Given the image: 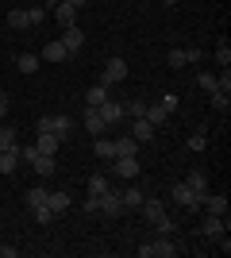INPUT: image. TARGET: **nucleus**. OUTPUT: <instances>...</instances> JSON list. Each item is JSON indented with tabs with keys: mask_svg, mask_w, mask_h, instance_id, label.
I'll return each mask as SVG.
<instances>
[{
	"mask_svg": "<svg viewBox=\"0 0 231 258\" xmlns=\"http://www.w3.org/2000/svg\"><path fill=\"white\" fill-rule=\"evenodd\" d=\"M69 4H73V8L81 12V8H85V4H89V0H69Z\"/></svg>",
	"mask_w": 231,
	"mask_h": 258,
	"instance_id": "nucleus-44",
	"label": "nucleus"
},
{
	"mask_svg": "<svg viewBox=\"0 0 231 258\" xmlns=\"http://www.w3.org/2000/svg\"><path fill=\"white\" fill-rule=\"evenodd\" d=\"M174 254H177V247H174L170 235H158V239H150V243L139 247V258H174Z\"/></svg>",
	"mask_w": 231,
	"mask_h": 258,
	"instance_id": "nucleus-2",
	"label": "nucleus"
},
{
	"mask_svg": "<svg viewBox=\"0 0 231 258\" xmlns=\"http://www.w3.org/2000/svg\"><path fill=\"white\" fill-rule=\"evenodd\" d=\"M81 127H85L89 135L97 139V135H100V131H104V127H108V123L100 119V112H97V108H85V116H81Z\"/></svg>",
	"mask_w": 231,
	"mask_h": 258,
	"instance_id": "nucleus-13",
	"label": "nucleus"
},
{
	"mask_svg": "<svg viewBox=\"0 0 231 258\" xmlns=\"http://www.w3.org/2000/svg\"><path fill=\"white\" fill-rule=\"evenodd\" d=\"M185 62H204V50L200 46H185Z\"/></svg>",
	"mask_w": 231,
	"mask_h": 258,
	"instance_id": "nucleus-41",
	"label": "nucleus"
},
{
	"mask_svg": "<svg viewBox=\"0 0 231 258\" xmlns=\"http://www.w3.org/2000/svg\"><path fill=\"white\" fill-rule=\"evenodd\" d=\"M162 4H170V8H174V4H181V0H162Z\"/></svg>",
	"mask_w": 231,
	"mask_h": 258,
	"instance_id": "nucleus-45",
	"label": "nucleus"
},
{
	"mask_svg": "<svg viewBox=\"0 0 231 258\" xmlns=\"http://www.w3.org/2000/svg\"><path fill=\"white\" fill-rule=\"evenodd\" d=\"M8 147H16V127H0V151H8Z\"/></svg>",
	"mask_w": 231,
	"mask_h": 258,
	"instance_id": "nucleus-34",
	"label": "nucleus"
},
{
	"mask_svg": "<svg viewBox=\"0 0 231 258\" xmlns=\"http://www.w3.org/2000/svg\"><path fill=\"white\" fill-rule=\"evenodd\" d=\"M112 177H120V181H135V177H143V166L135 154H123V158H112Z\"/></svg>",
	"mask_w": 231,
	"mask_h": 258,
	"instance_id": "nucleus-1",
	"label": "nucleus"
},
{
	"mask_svg": "<svg viewBox=\"0 0 231 258\" xmlns=\"http://www.w3.org/2000/svg\"><path fill=\"white\" fill-rule=\"evenodd\" d=\"M143 201H146V189H143V185H127V189H123V208H127V212H139Z\"/></svg>",
	"mask_w": 231,
	"mask_h": 258,
	"instance_id": "nucleus-12",
	"label": "nucleus"
},
{
	"mask_svg": "<svg viewBox=\"0 0 231 258\" xmlns=\"http://www.w3.org/2000/svg\"><path fill=\"white\" fill-rule=\"evenodd\" d=\"M150 224H154V231H158V235H174V227H177L174 216H166V212L158 216V220H150Z\"/></svg>",
	"mask_w": 231,
	"mask_h": 258,
	"instance_id": "nucleus-30",
	"label": "nucleus"
},
{
	"mask_svg": "<svg viewBox=\"0 0 231 258\" xmlns=\"http://www.w3.org/2000/svg\"><path fill=\"white\" fill-rule=\"evenodd\" d=\"M216 62H220V66H231V46H227V39H220V46H216Z\"/></svg>",
	"mask_w": 231,
	"mask_h": 258,
	"instance_id": "nucleus-36",
	"label": "nucleus"
},
{
	"mask_svg": "<svg viewBox=\"0 0 231 258\" xmlns=\"http://www.w3.org/2000/svg\"><path fill=\"white\" fill-rule=\"evenodd\" d=\"M185 185H189L197 197H204V193H208V173H204V170H193V173L185 177Z\"/></svg>",
	"mask_w": 231,
	"mask_h": 258,
	"instance_id": "nucleus-20",
	"label": "nucleus"
},
{
	"mask_svg": "<svg viewBox=\"0 0 231 258\" xmlns=\"http://www.w3.org/2000/svg\"><path fill=\"white\" fill-rule=\"evenodd\" d=\"M93 154L97 158H116V147H112V139H104V135H97V143H93Z\"/></svg>",
	"mask_w": 231,
	"mask_h": 258,
	"instance_id": "nucleus-27",
	"label": "nucleus"
},
{
	"mask_svg": "<svg viewBox=\"0 0 231 258\" xmlns=\"http://www.w3.org/2000/svg\"><path fill=\"white\" fill-rule=\"evenodd\" d=\"M204 147H208V127H204V123H197V127H193V135H189V151H204Z\"/></svg>",
	"mask_w": 231,
	"mask_h": 258,
	"instance_id": "nucleus-24",
	"label": "nucleus"
},
{
	"mask_svg": "<svg viewBox=\"0 0 231 258\" xmlns=\"http://www.w3.org/2000/svg\"><path fill=\"white\" fill-rule=\"evenodd\" d=\"M162 108H166V112H177V108H181L177 93H162Z\"/></svg>",
	"mask_w": 231,
	"mask_h": 258,
	"instance_id": "nucleus-40",
	"label": "nucleus"
},
{
	"mask_svg": "<svg viewBox=\"0 0 231 258\" xmlns=\"http://www.w3.org/2000/svg\"><path fill=\"white\" fill-rule=\"evenodd\" d=\"M108 97H112V93H108V85H100V81H97V85H93V89L85 93V108H100Z\"/></svg>",
	"mask_w": 231,
	"mask_h": 258,
	"instance_id": "nucleus-19",
	"label": "nucleus"
},
{
	"mask_svg": "<svg viewBox=\"0 0 231 258\" xmlns=\"http://www.w3.org/2000/svg\"><path fill=\"white\" fill-rule=\"evenodd\" d=\"M31 212H35V220H39V224H50V220H54L50 205H39V208H31Z\"/></svg>",
	"mask_w": 231,
	"mask_h": 258,
	"instance_id": "nucleus-39",
	"label": "nucleus"
},
{
	"mask_svg": "<svg viewBox=\"0 0 231 258\" xmlns=\"http://www.w3.org/2000/svg\"><path fill=\"white\" fill-rule=\"evenodd\" d=\"M170 197H174V205L189 208V212H200V197L193 193V189H189L185 181H181V185H174V189H170Z\"/></svg>",
	"mask_w": 231,
	"mask_h": 258,
	"instance_id": "nucleus-6",
	"label": "nucleus"
},
{
	"mask_svg": "<svg viewBox=\"0 0 231 258\" xmlns=\"http://www.w3.org/2000/svg\"><path fill=\"white\" fill-rule=\"evenodd\" d=\"M166 116H170V112H166L162 104H146V123H154V127H158V123H166Z\"/></svg>",
	"mask_w": 231,
	"mask_h": 258,
	"instance_id": "nucleus-29",
	"label": "nucleus"
},
{
	"mask_svg": "<svg viewBox=\"0 0 231 258\" xmlns=\"http://www.w3.org/2000/svg\"><path fill=\"white\" fill-rule=\"evenodd\" d=\"M31 166H35V173H39V177H54V170H58L54 154H35Z\"/></svg>",
	"mask_w": 231,
	"mask_h": 258,
	"instance_id": "nucleus-15",
	"label": "nucleus"
},
{
	"mask_svg": "<svg viewBox=\"0 0 231 258\" xmlns=\"http://www.w3.org/2000/svg\"><path fill=\"white\" fill-rule=\"evenodd\" d=\"M85 212L89 216H100V201H97V197H89V201H85Z\"/></svg>",
	"mask_w": 231,
	"mask_h": 258,
	"instance_id": "nucleus-42",
	"label": "nucleus"
},
{
	"mask_svg": "<svg viewBox=\"0 0 231 258\" xmlns=\"http://www.w3.org/2000/svg\"><path fill=\"white\" fill-rule=\"evenodd\" d=\"M46 205H50V212H54V216H62V212L73 208V197H69V193H46Z\"/></svg>",
	"mask_w": 231,
	"mask_h": 258,
	"instance_id": "nucleus-16",
	"label": "nucleus"
},
{
	"mask_svg": "<svg viewBox=\"0 0 231 258\" xmlns=\"http://www.w3.org/2000/svg\"><path fill=\"white\" fill-rule=\"evenodd\" d=\"M0 247H4V239H0Z\"/></svg>",
	"mask_w": 231,
	"mask_h": 258,
	"instance_id": "nucleus-46",
	"label": "nucleus"
},
{
	"mask_svg": "<svg viewBox=\"0 0 231 258\" xmlns=\"http://www.w3.org/2000/svg\"><path fill=\"white\" fill-rule=\"evenodd\" d=\"M200 208L212 216H227V193H204L200 197Z\"/></svg>",
	"mask_w": 231,
	"mask_h": 258,
	"instance_id": "nucleus-10",
	"label": "nucleus"
},
{
	"mask_svg": "<svg viewBox=\"0 0 231 258\" xmlns=\"http://www.w3.org/2000/svg\"><path fill=\"white\" fill-rule=\"evenodd\" d=\"M62 46H66L69 54H77L81 46H85V31L77 27V23H69V27H62Z\"/></svg>",
	"mask_w": 231,
	"mask_h": 258,
	"instance_id": "nucleus-9",
	"label": "nucleus"
},
{
	"mask_svg": "<svg viewBox=\"0 0 231 258\" xmlns=\"http://www.w3.org/2000/svg\"><path fill=\"white\" fill-rule=\"evenodd\" d=\"M223 231H227V216H204V220H200V235L204 239H220Z\"/></svg>",
	"mask_w": 231,
	"mask_h": 258,
	"instance_id": "nucleus-7",
	"label": "nucleus"
},
{
	"mask_svg": "<svg viewBox=\"0 0 231 258\" xmlns=\"http://www.w3.org/2000/svg\"><path fill=\"white\" fill-rule=\"evenodd\" d=\"M27 20H31V27H39V23L46 20V8H43V4H35V8H27Z\"/></svg>",
	"mask_w": 231,
	"mask_h": 258,
	"instance_id": "nucleus-37",
	"label": "nucleus"
},
{
	"mask_svg": "<svg viewBox=\"0 0 231 258\" xmlns=\"http://www.w3.org/2000/svg\"><path fill=\"white\" fill-rule=\"evenodd\" d=\"M16 66H20V74H35L39 70V54H16Z\"/></svg>",
	"mask_w": 231,
	"mask_h": 258,
	"instance_id": "nucleus-28",
	"label": "nucleus"
},
{
	"mask_svg": "<svg viewBox=\"0 0 231 258\" xmlns=\"http://www.w3.org/2000/svg\"><path fill=\"white\" fill-rule=\"evenodd\" d=\"M54 16H58V23H62V27L77 23V8L69 4V0H58V4H54Z\"/></svg>",
	"mask_w": 231,
	"mask_h": 258,
	"instance_id": "nucleus-18",
	"label": "nucleus"
},
{
	"mask_svg": "<svg viewBox=\"0 0 231 258\" xmlns=\"http://www.w3.org/2000/svg\"><path fill=\"white\" fill-rule=\"evenodd\" d=\"M112 147H116V158H123V154H139V143H135L131 135H120V139H112Z\"/></svg>",
	"mask_w": 231,
	"mask_h": 258,
	"instance_id": "nucleus-23",
	"label": "nucleus"
},
{
	"mask_svg": "<svg viewBox=\"0 0 231 258\" xmlns=\"http://www.w3.org/2000/svg\"><path fill=\"white\" fill-rule=\"evenodd\" d=\"M66 58H69V50L62 46V39H54V43L43 46V62H66Z\"/></svg>",
	"mask_w": 231,
	"mask_h": 258,
	"instance_id": "nucleus-17",
	"label": "nucleus"
},
{
	"mask_svg": "<svg viewBox=\"0 0 231 258\" xmlns=\"http://www.w3.org/2000/svg\"><path fill=\"white\" fill-rule=\"evenodd\" d=\"M58 147H62L58 135H50V131H35V151H39V154H58Z\"/></svg>",
	"mask_w": 231,
	"mask_h": 258,
	"instance_id": "nucleus-11",
	"label": "nucleus"
},
{
	"mask_svg": "<svg viewBox=\"0 0 231 258\" xmlns=\"http://www.w3.org/2000/svg\"><path fill=\"white\" fill-rule=\"evenodd\" d=\"M54 4H58V0H54Z\"/></svg>",
	"mask_w": 231,
	"mask_h": 258,
	"instance_id": "nucleus-47",
	"label": "nucleus"
},
{
	"mask_svg": "<svg viewBox=\"0 0 231 258\" xmlns=\"http://www.w3.org/2000/svg\"><path fill=\"white\" fill-rule=\"evenodd\" d=\"M100 201V216L104 220H116V216H123L127 208H123V189H108L104 197H97Z\"/></svg>",
	"mask_w": 231,
	"mask_h": 258,
	"instance_id": "nucleus-4",
	"label": "nucleus"
},
{
	"mask_svg": "<svg viewBox=\"0 0 231 258\" xmlns=\"http://www.w3.org/2000/svg\"><path fill=\"white\" fill-rule=\"evenodd\" d=\"M212 108H216V112H227V108H231V97L216 89V93H212Z\"/></svg>",
	"mask_w": 231,
	"mask_h": 258,
	"instance_id": "nucleus-35",
	"label": "nucleus"
},
{
	"mask_svg": "<svg viewBox=\"0 0 231 258\" xmlns=\"http://www.w3.org/2000/svg\"><path fill=\"white\" fill-rule=\"evenodd\" d=\"M8 108H12V97H8V93H0V119L8 116Z\"/></svg>",
	"mask_w": 231,
	"mask_h": 258,
	"instance_id": "nucleus-43",
	"label": "nucleus"
},
{
	"mask_svg": "<svg viewBox=\"0 0 231 258\" xmlns=\"http://www.w3.org/2000/svg\"><path fill=\"white\" fill-rule=\"evenodd\" d=\"M139 212H143L146 220H158V216H162L166 208H162V201H158V197H146L143 205H139Z\"/></svg>",
	"mask_w": 231,
	"mask_h": 258,
	"instance_id": "nucleus-26",
	"label": "nucleus"
},
{
	"mask_svg": "<svg viewBox=\"0 0 231 258\" xmlns=\"http://www.w3.org/2000/svg\"><path fill=\"white\" fill-rule=\"evenodd\" d=\"M46 193H50V189H46V185H35V189H27V205H31V208L46 205Z\"/></svg>",
	"mask_w": 231,
	"mask_h": 258,
	"instance_id": "nucleus-32",
	"label": "nucleus"
},
{
	"mask_svg": "<svg viewBox=\"0 0 231 258\" xmlns=\"http://www.w3.org/2000/svg\"><path fill=\"white\" fill-rule=\"evenodd\" d=\"M127 135H131V139L143 147V143L154 139V123H146V119H131V131H127Z\"/></svg>",
	"mask_w": 231,
	"mask_h": 258,
	"instance_id": "nucleus-14",
	"label": "nucleus"
},
{
	"mask_svg": "<svg viewBox=\"0 0 231 258\" xmlns=\"http://www.w3.org/2000/svg\"><path fill=\"white\" fill-rule=\"evenodd\" d=\"M97 112H100V119H104V123H120V119L127 116V112H123V100H116V97H108Z\"/></svg>",
	"mask_w": 231,
	"mask_h": 258,
	"instance_id": "nucleus-8",
	"label": "nucleus"
},
{
	"mask_svg": "<svg viewBox=\"0 0 231 258\" xmlns=\"http://www.w3.org/2000/svg\"><path fill=\"white\" fill-rule=\"evenodd\" d=\"M123 112H127L131 119H143V116H146V100H139V97L127 100V104H123Z\"/></svg>",
	"mask_w": 231,
	"mask_h": 258,
	"instance_id": "nucleus-33",
	"label": "nucleus"
},
{
	"mask_svg": "<svg viewBox=\"0 0 231 258\" xmlns=\"http://www.w3.org/2000/svg\"><path fill=\"white\" fill-rule=\"evenodd\" d=\"M123 77H127V62H123L120 54H116V58H108V62H104V70H100V85H120Z\"/></svg>",
	"mask_w": 231,
	"mask_h": 258,
	"instance_id": "nucleus-5",
	"label": "nucleus"
},
{
	"mask_svg": "<svg viewBox=\"0 0 231 258\" xmlns=\"http://www.w3.org/2000/svg\"><path fill=\"white\" fill-rule=\"evenodd\" d=\"M35 131H50V135H58V139H69L73 119H69V116H43L39 123H35Z\"/></svg>",
	"mask_w": 231,
	"mask_h": 258,
	"instance_id": "nucleus-3",
	"label": "nucleus"
},
{
	"mask_svg": "<svg viewBox=\"0 0 231 258\" xmlns=\"http://www.w3.org/2000/svg\"><path fill=\"white\" fill-rule=\"evenodd\" d=\"M108 189H112V181L104 173H93V177H89V197H104Z\"/></svg>",
	"mask_w": 231,
	"mask_h": 258,
	"instance_id": "nucleus-25",
	"label": "nucleus"
},
{
	"mask_svg": "<svg viewBox=\"0 0 231 258\" xmlns=\"http://www.w3.org/2000/svg\"><path fill=\"white\" fill-rule=\"evenodd\" d=\"M16 166H20V147L0 151V173H16Z\"/></svg>",
	"mask_w": 231,
	"mask_h": 258,
	"instance_id": "nucleus-21",
	"label": "nucleus"
},
{
	"mask_svg": "<svg viewBox=\"0 0 231 258\" xmlns=\"http://www.w3.org/2000/svg\"><path fill=\"white\" fill-rule=\"evenodd\" d=\"M197 85L204 93H216V74H197Z\"/></svg>",
	"mask_w": 231,
	"mask_h": 258,
	"instance_id": "nucleus-38",
	"label": "nucleus"
},
{
	"mask_svg": "<svg viewBox=\"0 0 231 258\" xmlns=\"http://www.w3.org/2000/svg\"><path fill=\"white\" fill-rule=\"evenodd\" d=\"M166 66H170V70H181V66H189V62H185V46H174V50L166 54Z\"/></svg>",
	"mask_w": 231,
	"mask_h": 258,
	"instance_id": "nucleus-31",
	"label": "nucleus"
},
{
	"mask_svg": "<svg viewBox=\"0 0 231 258\" xmlns=\"http://www.w3.org/2000/svg\"><path fill=\"white\" fill-rule=\"evenodd\" d=\"M8 27H12V31H27V27H31L27 8H12V12H8Z\"/></svg>",
	"mask_w": 231,
	"mask_h": 258,
	"instance_id": "nucleus-22",
	"label": "nucleus"
}]
</instances>
